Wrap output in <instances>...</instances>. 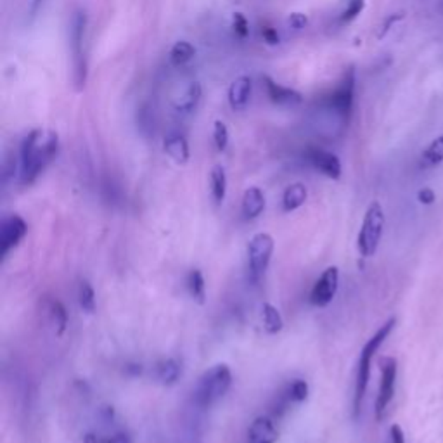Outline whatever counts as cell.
Returning a JSON list of instances; mask_svg holds the SVG:
<instances>
[{"label": "cell", "instance_id": "6da1fadb", "mask_svg": "<svg viewBox=\"0 0 443 443\" xmlns=\"http://www.w3.org/2000/svg\"><path fill=\"white\" fill-rule=\"evenodd\" d=\"M59 151V135L54 130L30 132L21 142L20 180L23 185H32L45 168L56 160Z\"/></svg>", "mask_w": 443, "mask_h": 443}, {"label": "cell", "instance_id": "7a4b0ae2", "mask_svg": "<svg viewBox=\"0 0 443 443\" xmlns=\"http://www.w3.org/2000/svg\"><path fill=\"white\" fill-rule=\"evenodd\" d=\"M397 319H389L381 325L376 331V335L369 339L366 344H363L362 351H361V358H358V369H357V383H355V397H354V414L357 418L361 414V407H362V400L363 395L367 392V385H369V378H370V363H373L374 355L380 350L381 344L385 343V339L388 338L389 332L395 327Z\"/></svg>", "mask_w": 443, "mask_h": 443}, {"label": "cell", "instance_id": "3957f363", "mask_svg": "<svg viewBox=\"0 0 443 443\" xmlns=\"http://www.w3.org/2000/svg\"><path fill=\"white\" fill-rule=\"evenodd\" d=\"M87 25H89V18H87L85 11H75L70 25V47L71 59H73V83L78 92L85 89L87 77H89V61H87L85 51Z\"/></svg>", "mask_w": 443, "mask_h": 443}, {"label": "cell", "instance_id": "277c9868", "mask_svg": "<svg viewBox=\"0 0 443 443\" xmlns=\"http://www.w3.org/2000/svg\"><path fill=\"white\" fill-rule=\"evenodd\" d=\"M232 386V373L225 363H217L199 378L196 386L194 400L199 407L206 408L217 404Z\"/></svg>", "mask_w": 443, "mask_h": 443}, {"label": "cell", "instance_id": "5b68a950", "mask_svg": "<svg viewBox=\"0 0 443 443\" xmlns=\"http://www.w3.org/2000/svg\"><path fill=\"white\" fill-rule=\"evenodd\" d=\"M383 229H385L383 206L378 201L370 203L366 215H363L361 232H358L357 237L358 253H361L363 258H370V256L378 251L381 236H383Z\"/></svg>", "mask_w": 443, "mask_h": 443}, {"label": "cell", "instance_id": "8992f818", "mask_svg": "<svg viewBox=\"0 0 443 443\" xmlns=\"http://www.w3.org/2000/svg\"><path fill=\"white\" fill-rule=\"evenodd\" d=\"M272 253H274V237L267 232L255 234L248 244V268L249 279L258 282L260 277L267 270L270 263Z\"/></svg>", "mask_w": 443, "mask_h": 443}, {"label": "cell", "instance_id": "52a82bcc", "mask_svg": "<svg viewBox=\"0 0 443 443\" xmlns=\"http://www.w3.org/2000/svg\"><path fill=\"white\" fill-rule=\"evenodd\" d=\"M354 96H355V71L348 70L344 73L342 83L332 90V94L327 99V111L338 116L342 121H348L350 118L351 108H354Z\"/></svg>", "mask_w": 443, "mask_h": 443}, {"label": "cell", "instance_id": "ba28073f", "mask_svg": "<svg viewBox=\"0 0 443 443\" xmlns=\"http://www.w3.org/2000/svg\"><path fill=\"white\" fill-rule=\"evenodd\" d=\"M381 385L380 393L376 399V419L381 421L386 414L389 402L395 395V381H397V361L393 357L381 358Z\"/></svg>", "mask_w": 443, "mask_h": 443}, {"label": "cell", "instance_id": "9c48e42d", "mask_svg": "<svg viewBox=\"0 0 443 443\" xmlns=\"http://www.w3.org/2000/svg\"><path fill=\"white\" fill-rule=\"evenodd\" d=\"M339 286V270L338 267H327L323 272L317 282L313 284L310 293V303L313 306H327L335 300Z\"/></svg>", "mask_w": 443, "mask_h": 443}, {"label": "cell", "instance_id": "30bf717a", "mask_svg": "<svg viewBox=\"0 0 443 443\" xmlns=\"http://www.w3.org/2000/svg\"><path fill=\"white\" fill-rule=\"evenodd\" d=\"M28 234V225L20 215H9L0 225V256H6L11 249L16 248Z\"/></svg>", "mask_w": 443, "mask_h": 443}, {"label": "cell", "instance_id": "8fae6325", "mask_svg": "<svg viewBox=\"0 0 443 443\" xmlns=\"http://www.w3.org/2000/svg\"><path fill=\"white\" fill-rule=\"evenodd\" d=\"M306 160L317 172H320L327 179L338 180L342 177V161H339L336 154L329 153V151L319 149V147H310L306 151Z\"/></svg>", "mask_w": 443, "mask_h": 443}, {"label": "cell", "instance_id": "7c38bea8", "mask_svg": "<svg viewBox=\"0 0 443 443\" xmlns=\"http://www.w3.org/2000/svg\"><path fill=\"white\" fill-rule=\"evenodd\" d=\"M253 94V80L248 75H241L236 80L230 83L229 92H227V99H229L230 108L234 111H242L246 109V106L251 101Z\"/></svg>", "mask_w": 443, "mask_h": 443}, {"label": "cell", "instance_id": "4fadbf2b", "mask_svg": "<svg viewBox=\"0 0 443 443\" xmlns=\"http://www.w3.org/2000/svg\"><path fill=\"white\" fill-rule=\"evenodd\" d=\"M163 151L166 156L172 158L173 163L177 165H187L191 160V149H189V142L184 134L180 132H170L163 141Z\"/></svg>", "mask_w": 443, "mask_h": 443}, {"label": "cell", "instance_id": "5bb4252c", "mask_svg": "<svg viewBox=\"0 0 443 443\" xmlns=\"http://www.w3.org/2000/svg\"><path fill=\"white\" fill-rule=\"evenodd\" d=\"M263 85L267 90V96L270 97L272 102L281 106H297L303 102V96L298 90L291 89V87L281 85V83L274 82L270 77H263Z\"/></svg>", "mask_w": 443, "mask_h": 443}, {"label": "cell", "instance_id": "9a60e30c", "mask_svg": "<svg viewBox=\"0 0 443 443\" xmlns=\"http://www.w3.org/2000/svg\"><path fill=\"white\" fill-rule=\"evenodd\" d=\"M279 435L275 424L267 416H260L251 423L248 431V443H275Z\"/></svg>", "mask_w": 443, "mask_h": 443}, {"label": "cell", "instance_id": "2e32d148", "mask_svg": "<svg viewBox=\"0 0 443 443\" xmlns=\"http://www.w3.org/2000/svg\"><path fill=\"white\" fill-rule=\"evenodd\" d=\"M203 97V87L199 82H191L184 89V92L173 101V109L180 115H189V113L194 111L198 108L199 101Z\"/></svg>", "mask_w": 443, "mask_h": 443}, {"label": "cell", "instance_id": "e0dca14e", "mask_svg": "<svg viewBox=\"0 0 443 443\" xmlns=\"http://www.w3.org/2000/svg\"><path fill=\"white\" fill-rule=\"evenodd\" d=\"M265 210V194L260 187H248L242 194V215L246 220H255Z\"/></svg>", "mask_w": 443, "mask_h": 443}, {"label": "cell", "instance_id": "ac0fdd59", "mask_svg": "<svg viewBox=\"0 0 443 443\" xmlns=\"http://www.w3.org/2000/svg\"><path fill=\"white\" fill-rule=\"evenodd\" d=\"M306 196H308V191H306V187L301 182H294V184L287 185L282 194V210L287 211V213L298 210V208L305 204Z\"/></svg>", "mask_w": 443, "mask_h": 443}, {"label": "cell", "instance_id": "d6986e66", "mask_svg": "<svg viewBox=\"0 0 443 443\" xmlns=\"http://www.w3.org/2000/svg\"><path fill=\"white\" fill-rule=\"evenodd\" d=\"M443 161V135H438L437 139H433L428 144L426 149L421 154V168H433V166L440 165Z\"/></svg>", "mask_w": 443, "mask_h": 443}, {"label": "cell", "instance_id": "ffe728a7", "mask_svg": "<svg viewBox=\"0 0 443 443\" xmlns=\"http://www.w3.org/2000/svg\"><path fill=\"white\" fill-rule=\"evenodd\" d=\"M194 56H196V47L187 40L175 42L173 47L170 49V63L177 68L187 64L189 61L194 59Z\"/></svg>", "mask_w": 443, "mask_h": 443}, {"label": "cell", "instance_id": "44dd1931", "mask_svg": "<svg viewBox=\"0 0 443 443\" xmlns=\"http://www.w3.org/2000/svg\"><path fill=\"white\" fill-rule=\"evenodd\" d=\"M211 196H213L215 203L222 204L225 201L227 196V173L222 165H215L211 168Z\"/></svg>", "mask_w": 443, "mask_h": 443}, {"label": "cell", "instance_id": "7402d4cb", "mask_svg": "<svg viewBox=\"0 0 443 443\" xmlns=\"http://www.w3.org/2000/svg\"><path fill=\"white\" fill-rule=\"evenodd\" d=\"M262 313H263V327L268 335H277V332L282 331V327H284L282 316L274 305H270V303H263Z\"/></svg>", "mask_w": 443, "mask_h": 443}, {"label": "cell", "instance_id": "603a6c76", "mask_svg": "<svg viewBox=\"0 0 443 443\" xmlns=\"http://www.w3.org/2000/svg\"><path fill=\"white\" fill-rule=\"evenodd\" d=\"M156 376L163 385L166 386L175 385L180 376V363L177 362L175 358H166V361H163L160 366H158Z\"/></svg>", "mask_w": 443, "mask_h": 443}, {"label": "cell", "instance_id": "cb8c5ba5", "mask_svg": "<svg viewBox=\"0 0 443 443\" xmlns=\"http://www.w3.org/2000/svg\"><path fill=\"white\" fill-rule=\"evenodd\" d=\"M187 289H189V293H191L192 300H196L203 305L204 298H206V284H204V277H203L201 270L194 268V270L189 272Z\"/></svg>", "mask_w": 443, "mask_h": 443}, {"label": "cell", "instance_id": "d4e9b609", "mask_svg": "<svg viewBox=\"0 0 443 443\" xmlns=\"http://www.w3.org/2000/svg\"><path fill=\"white\" fill-rule=\"evenodd\" d=\"M366 9V0H347L344 7L339 11L338 23L339 25H348V23L355 21Z\"/></svg>", "mask_w": 443, "mask_h": 443}, {"label": "cell", "instance_id": "484cf974", "mask_svg": "<svg viewBox=\"0 0 443 443\" xmlns=\"http://www.w3.org/2000/svg\"><path fill=\"white\" fill-rule=\"evenodd\" d=\"M49 313H51L52 324L56 325V335L63 336V332L68 327V312L61 301H51L49 306Z\"/></svg>", "mask_w": 443, "mask_h": 443}, {"label": "cell", "instance_id": "4316f807", "mask_svg": "<svg viewBox=\"0 0 443 443\" xmlns=\"http://www.w3.org/2000/svg\"><path fill=\"white\" fill-rule=\"evenodd\" d=\"M78 303H80L83 312L94 313V310H96V293H94V287L90 286L89 281H82L78 286Z\"/></svg>", "mask_w": 443, "mask_h": 443}, {"label": "cell", "instance_id": "83f0119b", "mask_svg": "<svg viewBox=\"0 0 443 443\" xmlns=\"http://www.w3.org/2000/svg\"><path fill=\"white\" fill-rule=\"evenodd\" d=\"M308 383L303 380H294L293 383L289 385V388H287V399L291 400V402H305L306 399H308Z\"/></svg>", "mask_w": 443, "mask_h": 443}, {"label": "cell", "instance_id": "f1b7e54d", "mask_svg": "<svg viewBox=\"0 0 443 443\" xmlns=\"http://www.w3.org/2000/svg\"><path fill=\"white\" fill-rule=\"evenodd\" d=\"M229 128H227L225 121L222 120H217L213 123V141H215V146H217V149L220 151H225L227 146H229Z\"/></svg>", "mask_w": 443, "mask_h": 443}, {"label": "cell", "instance_id": "f546056e", "mask_svg": "<svg viewBox=\"0 0 443 443\" xmlns=\"http://www.w3.org/2000/svg\"><path fill=\"white\" fill-rule=\"evenodd\" d=\"M232 30H234V33H236V37H239V39H248L249 21L246 20L244 14L242 13L232 14Z\"/></svg>", "mask_w": 443, "mask_h": 443}, {"label": "cell", "instance_id": "4dcf8cb0", "mask_svg": "<svg viewBox=\"0 0 443 443\" xmlns=\"http://www.w3.org/2000/svg\"><path fill=\"white\" fill-rule=\"evenodd\" d=\"M308 21H310L308 16H306L305 13H291L289 16H287L286 25L291 32H303V30L308 26Z\"/></svg>", "mask_w": 443, "mask_h": 443}, {"label": "cell", "instance_id": "1f68e13d", "mask_svg": "<svg viewBox=\"0 0 443 443\" xmlns=\"http://www.w3.org/2000/svg\"><path fill=\"white\" fill-rule=\"evenodd\" d=\"M400 20H404V13H397V14H389L388 18H386L383 25H381V30L380 33H378V39H385L386 33L392 30V26L395 25V23H399Z\"/></svg>", "mask_w": 443, "mask_h": 443}, {"label": "cell", "instance_id": "d6a6232c", "mask_svg": "<svg viewBox=\"0 0 443 443\" xmlns=\"http://www.w3.org/2000/svg\"><path fill=\"white\" fill-rule=\"evenodd\" d=\"M418 199H419V201H421L423 204H433L435 199H437V196H435L433 189L424 187V189H421V191L418 192Z\"/></svg>", "mask_w": 443, "mask_h": 443}, {"label": "cell", "instance_id": "836d02e7", "mask_svg": "<svg viewBox=\"0 0 443 443\" xmlns=\"http://www.w3.org/2000/svg\"><path fill=\"white\" fill-rule=\"evenodd\" d=\"M262 37L268 45H277L279 44V33L274 28H262Z\"/></svg>", "mask_w": 443, "mask_h": 443}, {"label": "cell", "instance_id": "e575fe53", "mask_svg": "<svg viewBox=\"0 0 443 443\" xmlns=\"http://www.w3.org/2000/svg\"><path fill=\"white\" fill-rule=\"evenodd\" d=\"M389 437H392V443H405L404 430L399 424H393V426L389 428Z\"/></svg>", "mask_w": 443, "mask_h": 443}, {"label": "cell", "instance_id": "d590c367", "mask_svg": "<svg viewBox=\"0 0 443 443\" xmlns=\"http://www.w3.org/2000/svg\"><path fill=\"white\" fill-rule=\"evenodd\" d=\"M102 443H134L127 433H115L111 438L104 440Z\"/></svg>", "mask_w": 443, "mask_h": 443}, {"label": "cell", "instance_id": "8d00e7d4", "mask_svg": "<svg viewBox=\"0 0 443 443\" xmlns=\"http://www.w3.org/2000/svg\"><path fill=\"white\" fill-rule=\"evenodd\" d=\"M83 443H101V442L97 440L96 435L89 433V435H85V437H83Z\"/></svg>", "mask_w": 443, "mask_h": 443}, {"label": "cell", "instance_id": "74e56055", "mask_svg": "<svg viewBox=\"0 0 443 443\" xmlns=\"http://www.w3.org/2000/svg\"><path fill=\"white\" fill-rule=\"evenodd\" d=\"M127 370L128 373H134L135 376H137V374H142V366H128Z\"/></svg>", "mask_w": 443, "mask_h": 443}, {"label": "cell", "instance_id": "f35d334b", "mask_svg": "<svg viewBox=\"0 0 443 443\" xmlns=\"http://www.w3.org/2000/svg\"><path fill=\"white\" fill-rule=\"evenodd\" d=\"M42 2H44V0H33V2H32V14H35L37 11L40 9Z\"/></svg>", "mask_w": 443, "mask_h": 443}]
</instances>
